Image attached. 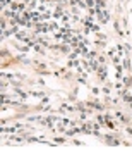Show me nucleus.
Wrapping results in <instances>:
<instances>
[{
    "label": "nucleus",
    "mask_w": 132,
    "mask_h": 155,
    "mask_svg": "<svg viewBox=\"0 0 132 155\" xmlns=\"http://www.w3.org/2000/svg\"><path fill=\"white\" fill-rule=\"evenodd\" d=\"M124 98H125L127 102H130V100H132V97H130V95H124Z\"/></svg>",
    "instance_id": "1"
}]
</instances>
